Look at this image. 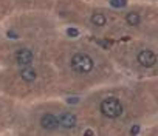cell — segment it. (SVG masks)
<instances>
[{"instance_id":"cell-8","label":"cell","mask_w":158,"mask_h":136,"mask_svg":"<svg viewBox=\"0 0 158 136\" xmlns=\"http://www.w3.org/2000/svg\"><path fill=\"white\" fill-rule=\"evenodd\" d=\"M126 20H127V23H129L130 26H138L139 22H141V17H139L138 13H129V14L126 16Z\"/></svg>"},{"instance_id":"cell-5","label":"cell","mask_w":158,"mask_h":136,"mask_svg":"<svg viewBox=\"0 0 158 136\" xmlns=\"http://www.w3.org/2000/svg\"><path fill=\"white\" fill-rule=\"evenodd\" d=\"M16 62L22 66H27L33 62V53L28 48H22L16 53Z\"/></svg>"},{"instance_id":"cell-2","label":"cell","mask_w":158,"mask_h":136,"mask_svg":"<svg viewBox=\"0 0 158 136\" xmlns=\"http://www.w3.org/2000/svg\"><path fill=\"white\" fill-rule=\"evenodd\" d=\"M123 111H124V107L116 98H106L101 102V113L109 119L119 118L123 114Z\"/></svg>"},{"instance_id":"cell-7","label":"cell","mask_w":158,"mask_h":136,"mask_svg":"<svg viewBox=\"0 0 158 136\" xmlns=\"http://www.w3.org/2000/svg\"><path fill=\"white\" fill-rule=\"evenodd\" d=\"M20 76H22V79L25 81V82H33V81H36V71L33 70V68H30L28 65H27V68H23V70L20 71Z\"/></svg>"},{"instance_id":"cell-1","label":"cell","mask_w":158,"mask_h":136,"mask_svg":"<svg viewBox=\"0 0 158 136\" xmlns=\"http://www.w3.org/2000/svg\"><path fill=\"white\" fill-rule=\"evenodd\" d=\"M71 68L73 71L79 73V74H87L93 70V59L89 56V54H84V53H76L73 57H71Z\"/></svg>"},{"instance_id":"cell-3","label":"cell","mask_w":158,"mask_h":136,"mask_svg":"<svg viewBox=\"0 0 158 136\" xmlns=\"http://www.w3.org/2000/svg\"><path fill=\"white\" fill-rule=\"evenodd\" d=\"M136 60H138V63H139L141 66L150 68V66H153V65L156 63V54H155L153 51H150V50H143V51L138 53Z\"/></svg>"},{"instance_id":"cell-4","label":"cell","mask_w":158,"mask_h":136,"mask_svg":"<svg viewBox=\"0 0 158 136\" xmlns=\"http://www.w3.org/2000/svg\"><path fill=\"white\" fill-rule=\"evenodd\" d=\"M40 125H42V128L53 131V130H56L59 127V118L54 116L53 113H45L40 118Z\"/></svg>"},{"instance_id":"cell-11","label":"cell","mask_w":158,"mask_h":136,"mask_svg":"<svg viewBox=\"0 0 158 136\" xmlns=\"http://www.w3.org/2000/svg\"><path fill=\"white\" fill-rule=\"evenodd\" d=\"M138 131H139V127H138V125L132 128V133H138Z\"/></svg>"},{"instance_id":"cell-6","label":"cell","mask_w":158,"mask_h":136,"mask_svg":"<svg viewBox=\"0 0 158 136\" xmlns=\"http://www.w3.org/2000/svg\"><path fill=\"white\" fill-rule=\"evenodd\" d=\"M59 125L64 128H73L76 125V116L73 113H68V111L62 113L59 116Z\"/></svg>"},{"instance_id":"cell-10","label":"cell","mask_w":158,"mask_h":136,"mask_svg":"<svg viewBox=\"0 0 158 136\" xmlns=\"http://www.w3.org/2000/svg\"><path fill=\"white\" fill-rule=\"evenodd\" d=\"M68 34H70V36H77V31H74V30H70V31H68Z\"/></svg>"},{"instance_id":"cell-9","label":"cell","mask_w":158,"mask_h":136,"mask_svg":"<svg viewBox=\"0 0 158 136\" xmlns=\"http://www.w3.org/2000/svg\"><path fill=\"white\" fill-rule=\"evenodd\" d=\"M106 22H107V20H106V16L101 14V13H96V14L92 16V23H93L95 26H104Z\"/></svg>"}]
</instances>
